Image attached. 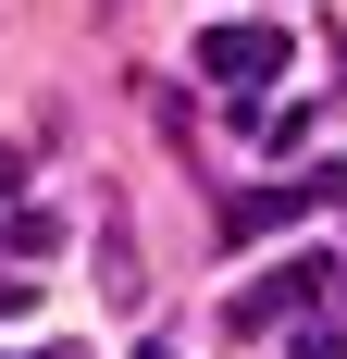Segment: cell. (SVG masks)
<instances>
[{
	"instance_id": "obj_1",
	"label": "cell",
	"mask_w": 347,
	"mask_h": 359,
	"mask_svg": "<svg viewBox=\"0 0 347 359\" xmlns=\"http://www.w3.org/2000/svg\"><path fill=\"white\" fill-rule=\"evenodd\" d=\"M199 74L236 87V100H261V87L285 74V25H211V37H199Z\"/></svg>"
},
{
	"instance_id": "obj_2",
	"label": "cell",
	"mask_w": 347,
	"mask_h": 359,
	"mask_svg": "<svg viewBox=\"0 0 347 359\" xmlns=\"http://www.w3.org/2000/svg\"><path fill=\"white\" fill-rule=\"evenodd\" d=\"M322 285H335V260H322V248H298L285 273H261V285H236V334H273V323H298V310H310Z\"/></svg>"
},
{
	"instance_id": "obj_3",
	"label": "cell",
	"mask_w": 347,
	"mask_h": 359,
	"mask_svg": "<svg viewBox=\"0 0 347 359\" xmlns=\"http://www.w3.org/2000/svg\"><path fill=\"white\" fill-rule=\"evenodd\" d=\"M13 359H37V347H13ZM50 359H63V347H50Z\"/></svg>"
}]
</instances>
